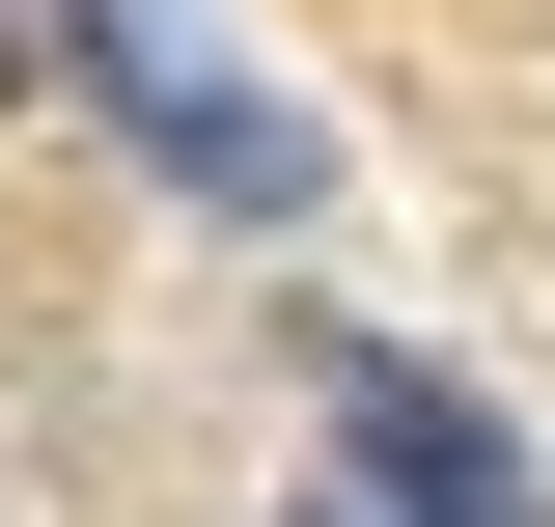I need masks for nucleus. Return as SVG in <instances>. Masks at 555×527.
<instances>
[{
  "label": "nucleus",
  "mask_w": 555,
  "mask_h": 527,
  "mask_svg": "<svg viewBox=\"0 0 555 527\" xmlns=\"http://www.w3.org/2000/svg\"><path fill=\"white\" fill-rule=\"evenodd\" d=\"M56 28H83V83L139 112V167H167V195H222V222H306V195H334V167H306V112H250V83H222L195 0H56Z\"/></svg>",
  "instance_id": "1"
},
{
  "label": "nucleus",
  "mask_w": 555,
  "mask_h": 527,
  "mask_svg": "<svg viewBox=\"0 0 555 527\" xmlns=\"http://www.w3.org/2000/svg\"><path fill=\"white\" fill-rule=\"evenodd\" d=\"M334 472H361V527H555L528 445H500L444 361H389V333H334Z\"/></svg>",
  "instance_id": "2"
},
{
  "label": "nucleus",
  "mask_w": 555,
  "mask_h": 527,
  "mask_svg": "<svg viewBox=\"0 0 555 527\" xmlns=\"http://www.w3.org/2000/svg\"><path fill=\"white\" fill-rule=\"evenodd\" d=\"M0 83H28V28H0Z\"/></svg>",
  "instance_id": "3"
},
{
  "label": "nucleus",
  "mask_w": 555,
  "mask_h": 527,
  "mask_svg": "<svg viewBox=\"0 0 555 527\" xmlns=\"http://www.w3.org/2000/svg\"><path fill=\"white\" fill-rule=\"evenodd\" d=\"M306 527H361V500H306Z\"/></svg>",
  "instance_id": "4"
}]
</instances>
